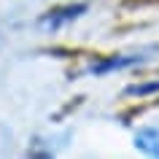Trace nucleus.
Segmentation results:
<instances>
[{"instance_id": "f257e3e1", "label": "nucleus", "mask_w": 159, "mask_h": 159, "mask_svg": "<svg viewBox=\"0 0 159 159\" xmlns=\"http://www.w3.org/2000/svg\"><path fill=\"white\" fill-rule=\"evenodd\" d=\"M86 3H73V6H62V8H54L49 11V14H43L41 16V27L43 30H59V27L70 25V22H75V19L81 16V14H86Z\"/></svg>"}, {"instance_id": "f03ea898", "label": "nucleus", "mask_w": 159, "mask_h": 159, "mask_svg": "<svg viewBox=\"0 0 159 159\" xmlns=\"http://www.w3.org/2000/svg\"><path fill=\"white\" fill-rule=\"evenodd\" d=\"M143 57L140 54H113V57H100V59H94L92 65L86 67L92 75H108L113 73V70H127V67H132V65H140Z\"/></svg>"}, {"instance_id": "7ed1b4c3", "label": "nucleus", "mask_w": 159, "mask_h": 159, "mask_svg": "<svg viewBox=\"0 0 159 159\" xmlns=\"http://www.w3.org/2000/svg\"><path fill=\"white\" fill-rule=\"evenodd\" d=\"M135 146L148 157H159V129L157 127H143L135 135Z\"/></svg>"}, {"instance_id": "20e7f679", "label": "nucleus", "mask_w": 159, "mask_h": 159, "mask_svg": "<svg viewBox=\"0 0 159 159\" xmlns=\"http://www.w3.org/2000/svg\"><path fill=\"white\" fill-rule=\"evenodd\" d=\"M151 92H159V81H154V84H135V86L127 89V94H138V97L151 94Z\"/></svg>"}]
</instances>
